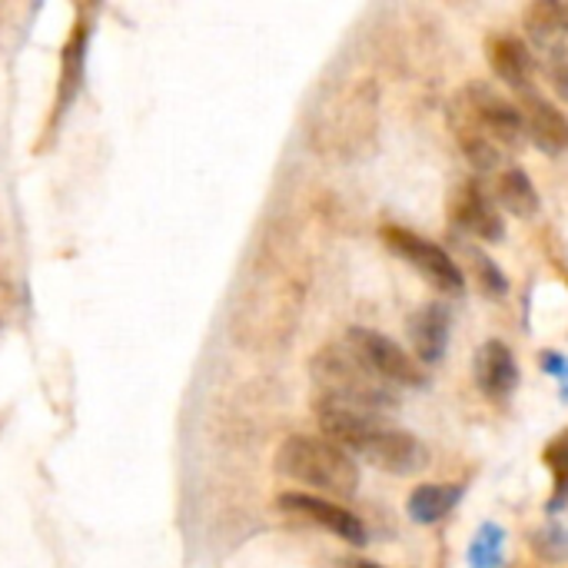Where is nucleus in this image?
<instances>
[{
    "instance_id": "1",
    "label": "nucleus",
    "mask_w": 568,
    "mask_h": 568,
    "mask_svg": "<svg viewBox=\"0 0 568 568\" xmlns=\"http://www.w3.org/2000/svg\"><path fill=\"white\" fill-rule=\"evenodd\" d=\"M316 423L323 429V439L336 443L349 456L356 453L376 469L396 473V476H413L429 466V449L406 429H396L386 416L336 406L326 399L313 403Z\"/></svg>"
},
{
    "instance_id": "2",
    "label": "nucleus",
    "mask_w": 568,
    "mask_h": 568,
    "mask_svg": "<svg viewBox=\"0 0 568 568\" xmlns=\"http://www.w3.org/2000/svg\"><path fill=\"white\" fill-rule=\"evenodd\" d=\"M310 376L316 386V399L376 413V416H386L399 406L396 389L383 383L349 346L320 349L310 363Z\"/></svg>"
},
{
    "instance_id": "3",
    "label": "nucleus",
    "mask_w": 568,
    "mask_h": 568,
    "mask_svg": "<svg viewBox=\"0 0 568 568\" xmlns=\"http://www.w3.org/2000/svg\"><path fill=\"white\" fill-rule=\"evenodd\" d=\"M276 473L336 499H349L359 493L356 459L323 436H290L276 453Z\"/></svg>"
},
{
    "instance_id": "4",
    "label": "nucleus",
    "mask_w": 568,
    "mask_h": 568,
    "mask_svg": "<svg viewBox=\"0 0 568 568\" xmlns=\"http://www.w3.org/2000/svg\"><path fill=\"white\" fill-rule=\"evenodd\" d=\"M456 110L466 120H473L499 150H519L529 140L519 103H513L509 97H503L493 83H483V80L469 83L459 93Z\"/></svg>"
},
{
    "instance_id": "5",
    "label": "nucleus",
    "mask_w": 568,
    "mask_h": 568,
    "mask_svg": "<svg viewBox=\"0 0 568 568\" xmlns=\"http://www.w3.org/2000/svg\"><path fill=\"white\" fill-rule=\"evenodd\" d=\"M379 236H383V243H386L399 260H406V263H409L429 286H436L439 293L456 296V293L466 290V273H463V266H459L443 246L429 243L426 236H419V233H413V230H406V226H383Z\"/></svg>"
},
{
    "instance_id": "6",
    "label": "nucleus",
    "mask_w": 568,
    "mask_h": 568,
    "mask_svg": "<svg viewBox=\"0 0 568 568\" xmlns=\"http://www.w3.org/2000/svg\"><path fill=\"white\" fill-rule=\"evenodd\" d=\"M346 346L389 386H406V389H426L429 376L423 373V366L389 336L366 329V326H353L346 333Z\"/></svg>"
},
{
    "instance_id": "7",
    "label": "nucleus",
    "mask_w": 568,
    "mask_h": 568,
    "mask_svg": "<svg viewBox=\"0 0 568 568\" xmlns=\"http://www.w3.org/2000/svg\"><path fill=\"white\" fill-rule=\"evenodd\" d=\"M276 506H280L283 513L296 516V519H306V523H313V526L333 532L336 539H343V542H349V546H359V549H363V546L369 542L363 519H359L356 513H349L346 506H336V503H329V499H320V496H310V493H283V496L276 499Z\"/></svg>"
},
{
    "instance_id": "8",
    "label": "nucleus",
    "mask_w": 568,
    "mask_h": 568,
    "mask_svg": "<svg viewBox=\"0 0 568 568\" xmlns=\"http://www.w3.org/2000/svg\"><path fill=\"white\" fill-rule=\"evenodd\" d=\"M486 57H489L493 73L506 87L519 90L523 97L536 90V60H532L529 43L523 37H516V33H493L486 40Z\"/></svg>"
},
{
    "instance_id": "9",
    "label": "nucleus",
    "mask_w": 568,
    "mask_h": 568,
    "mask_svg": "<svg viewBox=\"0 0 568 568\" xmlns=\"http://www.w3.org/2000/svg\"><path fill=\"white\" fill-rule=\"evenodd\" d=\"M453 220L459 223V230L499 243L506 236V220L496 210L493 196L479 186V183H463L453 196Z\"/></svg>"
},
{
    "instance_id": "10",
    "label": "nucleus",
    "mask_w": 568,
    "mask_h": 568,
    "mask_svg": "<svg viewBox=\"0 0 568 568\" xmlns=\"http://www.w3.org/2000/svg\"><path fill=\"white\" fill-rule=\"evenodd\" d=\"M453 336V313L446 303H426L409 316V343L423 366H436L446 359Z\"/></svg>"
},
{
    "instance_id": "11",
    "label": "nucleus",
    "mask_w": 568,
    "mask_h": 568,
    "mask_svg": "<svg viewBox=\"0 0 568 568\" xmlns=\"http://www.w3.org/2000/svg\"><path fill=\"white\" fill-rule=\"evenodd\" d=\"M523 120H526V133L529 140L542 150V153H566L568 150V116L556 106L549 103L546 97H539L536 90L523 97Z\"/></svg>"
},
{
    "instance_id": "12",
    "label": "nucleus",
    "mask_w": 568,
    "mask_h": 568,
    "mask_svg": "<svg viewBox=\"0 0 568 568\" xmlns=\"http://www.w3.org/2000/svg\"><path fill=\"white\" fill-rule=\"evenodd\" d=\"M476 383L489 399H509L519 386V366L503 339H489L476 353Z\"/></svg>"
},
{
    "instance_id": "13",
    "label": "nucleus",
    "mask_w": 568,
    "mask_h": 568,
    "mask_svg": "<svg viewBox=\"0 0 568 568\" xmlns=\"http://www.w3.org/2000/svg\"><path fill=\"white\" fill-rule=\"evenodd\" d=\"M466 496L463 486H453V483H426V486H416L406 499V513L416 526H436L443 523L456 506L459 499Z\"/></svg>"
},
{
    "instance_id": "14",
    "label": "nucleus",
    "mask_w": 568,
    "mask_h": 568,
    "mask_svg": "<svg viewBox=\"0 0 568 568\" xmlns=\"http://www.w3.org/2000/svg\"><path fill=\"white\" fill-rule=\"evenodd\" d=\"M496 196H499V203H503L509 213H516V216H523V220H529V216L539 213V190H536L532 176H529L526 170H519V166H509V170L499 173V180H496Z\"/></svg>"
},
{
    "instance_id": "15",
    "label": "nucleus",
    "mask_w": 568,
    "mask_h": 568,
    "mask_svg": "<svg viewBox=\"0 0 568 568\" xmlns=\"http://www.w3.org/2000/svg\"><path fill=\"white\" fill-rule=\"evenodd\" d=\"M453 130H456V140H459L466 160H469L476 170L486 173V170H496V166H499V146H496L473 120H466L459 110L453 113Z\"/></svg>"
},
{
    "instance_id": "16",
    "label": "nucleus",
    "mask_w": 568,
    "mask_h": 568,
    "mask_svg": "<svg viewBox=\"0 0 568 568\" xmlns=\"http://www.w3.org/2000/svg\"><path fill=\"white\" fill-rule=\"evenodd\" d=\"M526 30L532 37V43L539 47H552L556 37L568 30V7L556 0H539L526 10Z\"/></svg>"
},
{
    "instance_id": "17",
    "label": "nucleus",
    "mask_w": 568,
    "mask_h": 568,
    "mask_svg": "<svg viewBox=\"0 0 568 568\" xmlns=\"http://www.w3.org/2000/svg\"><path fill=\"white\" fill-rule=\"evenodd\" d=\"M83 50H87V23H77V30L70 33L67 40V50H63V83H60V97H57V110L63 113L77 90H80V77H83Z\"/></svg>"
},
{
    "instance_id": "18",
    "label": "nucleus",
    "mask_w": 568,
    "mask_h": 568,
    "mask_svg": "<svg viewBox=\"0 0 568 568\" xmlns=\"http://www.w3.org/2000/svg\"><path fill=\"white\" fill-rule=\"evenodd\" d=\"M542 463L552 473V496H549V513L559 516L568 506V429L559 433L546 449H542Z\"/></svg>"
},
{
    "instance_id": "19",
    "label": "nucleus",
    "mask_w": 568,
    "mask_h": 568,
    "mask_svg": "<svg viewBox=\"0 0 568 568\" xmlns=\"http://www.w3.org/2000/svg\"><path fill=\"white\" fill-rule=\"evenodd\" d=\"M469 568H503L506 566V529L496 523H483L469 542Z\"/></svg>"
},
{
    "instance_id": "20",
    "label": "nucleus",
    "mask_w": 568,
    "mask_h": 568,
    "mask_svg": "<svg viewBox=\"0 0 568 568\" xmlns=\"http://www.w3.org/2000/svg\"><path fill=\"white\" fill-rule=\"evenodd\" d=\"M463 253H466V260L473 263V276L479 280V286H483V293L486 296H506L509 293V280H506V273L499 270V263L493 260V256H486L479 246H473V243H463Z\"/></svg>"
},
{
    "instance_id": "21",
    "label": "nucleus",
    "mask_w": 568,
    "mask_h": 568,
    "mask_svg": "<svg viewBox=\"0 0 568 568\" xmlns=\"http://www.w3.org/2000/svg\"><path fill=\"white\" fill-rule=\"evenodd\" d=\"M532 546H536L539 559H546V562H568L566 526H546V529L532 532Z\"/></svg>"
},
{
    "instance_id": "22",
    "label": "nucleus",
    "mask_w": 568,
    "mask_h": 568,
    "mask_svg": "<svg viewBox=\"0 0 568 568\" xmlns=\"http://www.w3.org/2000/svg\"><path fill=\"white\" fill-rule=\"evenodd\" d=\"M542 67H546V77H549L552 90H556L562 100H568V43L556 40V43L546 50Z\"/></svg>"
},
{
    "instance_id": "23",
    "label": "nucleus",
    "mask_w": 568,
    "mask_h": 568,
    "mask_svg": "<svg viewBox=\"0 0 568 568\" xmlns=\"http://www.w3.org/2000/svg\"><path fill=\"white\" fill-rule=\"evenodd\" d=\"M539 363H542V369H546L549 376H556V379L566 373V366H568V359L562 356V353H542V356H539Z\"/></svg>"
},
{
    "instance_id": "24",
    "label": "nucleus",
    "mask_w": 568,
    "mask_h": 568,
    "mask_svg": "<svg viewBox=\"0 0 568 568\" xmlns=\"http://www.w3.org/2000/svg\"><path fill=\"white\" fill-rule=\"evenodd\" d=\"M339 568H386V566H379V562H369V559H343V566Z\"/></svg>"
},
{
    "instance_id": "25",
    "label": "nucleus",
    "mask_w": 568,
    "mask_h": 568,
    "mask_svg": "<svg viewBox=\"0 0 568 568\" xmlns=\"http://www.w3.org/2000/svg\"><path fill=\"white\" fill-rule=\"evenodd\" d=\"M559 383H562V399L568 403V366H566V373L559 376Z\"/></svg>"
}]
</instances>
